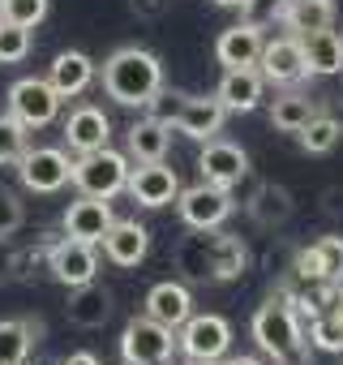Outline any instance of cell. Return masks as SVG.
<instances>
[{"instance_id": "obj_1", "label": "cell", "mask_w": 343, "mask_h": 365, "mask_svg": "<svg viewBox=\"0 0 343 365\" xmlns=\"http://www.w3.org/2000/svg\"><path fill=\"white\" fill-rule=\"evenodd\" d=\"M103 91L120 108H146L163 91V65L146 48H120L103 61Z\"/></svg>"}, {"instance_id": "obj_2", "label": "cell", "mask_w": 343, "mask_h": 365, "mask_svg": "<svg viewBox=\"0 0 343 365\" xmlns=\"http://www.w3.org/2000/svg\"><path fill=\"white\" fill-rule=\"evenodd\" d=\"M129 159L120 155V150H112V146H103V150H90V155H78V163H73V185L82 190V194H90V198H116L125 185H129Z\"/></svg>"}, {"instance_id": "obj_3", "label": "cell", "mask_w": 343, "mask_h": 365, "mask_svg": "<svg viewBox=\"0 0 343 365\" xmlns=\"http://www.w3.org/2000/svg\"><path fill=\"white\" fill-rule=\"evenodd\" d=\"M253 339L262 352H270L275 361H296L300 352V322H296V309L283 305V301H266L258 314H253Z\"/></svg>"}, {"instance_id": "obj_4", "label": "cell", "mask_w": 343, "mask_h": 365, "mask_svg": "<svg viewBox=\"0 0 343 365\" xmlns=\"http://www.w3.org/2000/svg\"><path fill=\"white\" fill-rule=\"evenodd\" d=\"M198 245H202V258L198 254H181L189 275H198V279H236L245 271V245L236 237H223L219 228H206L198 237Z\"/></svg>"}, {"instance_id": "obj_5", "label": "cell", "mask_w": 343, "mask_h": 365, "mask_svg": "<svg viewBox=\"0 0 343 365\" xmlns=\"http://www.w3.org/2000/svg\"><path fill=\"white\" fill-rule=\"evenodd\" d=\"M172 348H176V331L154 322L150 314L146 318H133L120 335V356L129 365H163L172 356Z\"/></svg>"}, {"instance_id": "obj_6", "label": "cell", "mask_w": 343, "mask_h": 365, "mask_svg": "<svg viewBox=\"0 0 343 365\" xmlns=\"http://www.w3.org/2000/svg\"><path fill=\"white\" fill-rule=\"evenodd\" d=\"M18 176H22V185L31 194H56V190L69 185L73 163L56 146H26V155L18 159Z\"/></svg>"}, {"instance_id": "obj_7", "label": "cell", "mask_w": 343, "mask_h": 365, "mask_svg": "<svg viewBox=\"0 0 343 365\" xmlns=\"http://www.w3.org/2000/svg\"><path fill=\"white\" fill-rule=\"evenodd\" d=\"M176 211H181V220H185L194 232H206V228H219V224L232 215V194H228L223 185L198 180V185H189V190L176 194Z\"/></svg>"}, {"instance_id": "obj_8", "label": "cell", "mask_w": 343, "mask_h": 365, "mask_svg": "<svg viewBox=\"0 0 343 365\" xmlns=\"http://www.w3.org/2000/svg\"><path fill=\"white\" fill-rule=\"evenodd\" d=\"M9 112L26 125V129H43L56 120L60 112V95L48 78H22L9 86Z\"/></svg>"}, {"instance_id": "obj_9", "label": "cell", "mask_w": 343, "mask_h": 365, "mask_svg": "<svg viewBox=\"0 0 343 365\" xmlns=\"http://www.w3.org/2000/svg\"><path fill=\"white\" fill-rule=\"evenodd\" d=\"M176 344L185 348V356H202V361H219L232 348V322L223 314H189Z\"/></svg>"}, {"instance_id": "obj_10", "label": "cell", "mask_w": 343, "mask_h": 365, "mask_svg": "<svg viewBox=\"0 0 343 365\" xmlns=\"http://www.w3.org/2000/svg\"><path fill=\"white\" fill-rule=\"evenodd\" d=\"M125 190L133 194L137 207L159 211V207H167V202H176L181 176H176V168H167L163 159H150V163H137V168L129 172V185H125Z\"/></svg>"}, {"instance_id": "obj_11", "label": "cell", "mask_w": 343, "mask_h": 365, "mask_svg": "<svg viewBox=\"0 0 343 365\" xmlns=\"http://www.w3.org/2000/svg\"><path fill=\"white\" fill-rule=\"evenodd\" d=\"M198 172H202V180H211V185L232 190L236 180H245V176H249V155H245L236 142L211 138V142L202 146V155H198Z\"/></svg>"}, {"instance_id": "obj_12", "label": "cell", "mask_w": 343, "mask_h": 365, "mask_svg": "<svg viewBox=\"0 0 343 365\" xmlns=\"http://www.w3.org/2000/svg\"><path fill=\"white\" fill-rule=\"evenodd\" d=\"M258 73L275 86H292L300 82L309 69H305V52H300V39L296 35H279V39H266L262 43V56H258Z\"/></svg>"}, {"instance_id": "obj_13", "label": "cell", "mask_w": 343, "mask_h": 365, "mask_svg": "<svg viewBox=\"0 0 343 365\" xmlns=\"http://www.w3.org/2000/svg\"><path fill=\"white\" fill-rule=\"evenodd\" d=\"M112 220H116V215H112V202H107V198L82 194V198L69 202V211H65V237L86 241V245H99V241L107 237Z\"/></svg>"}, {"instance_id": "obj_14", "label": "cell", "mask_w": 343, "mask_h": 365, "mask_svg": "<svg viewBox=\"0 0 343 365\" xmlns=\"http://www.w3.org/2000/svg\"><path fill=\"white\" fill-rule=\"evenodd\" d=\"M48 262H52V275H56L65 288L90 284V279H95V271H99V254H95V245L73 241V237L56 241V245H52V254H48Z\"/></svg>"}, {"instance_id": "obj_15", "label": "cell", "mask_w": 343, "mask_h": 365, "mask_svg": "<svg viewBox=\"0 0 343 365\" xmlns=\"http://www.w3.org/2000/svg\"><path fill=\"white\" fill-rule=\"evenodd\" d=\"M107 138H112V120L103 116V108L82 103V108L69 112V120H65V142H69V150H78V155L103 150Z\"/></svg>"}, {"instance_id": "obj_16", "label": "cell", "mask_w": 343, "mask_h": 365, "mask_svg": "<svg viewBox=\"0 0 343 365\" xmlns=\"http://www.w3.org/2000/svg\"><path fill=\"white\" fill-rule=\"evenodd\" d=\"M262 86H266V78L258 73V65H245V69H223L215 99L223 103V112H253V108L262 103Z\"/></svg>"}, {"instance_id": "obj_17", "label": "cell", "mask_w": 343, "mask_h": 365, "mask_svg": "<svg viewBox=\"0 0 343 365\" xmlns=\"http://www.w3.org/2000/svg\"><path fill=\"white\" fill-rule=\"evenodd\" d=\"M99 245H103L112 267H137L146 258V250H150V232L137 220H112V228H107V237Z\"/></svg>"}, {"instance_id": "obj_18", "label": "cell", "mask_w": 343, "mask_h": 365, "mask_svg": "<svg viewBox=\"0 0 343 365\" xmlns=\"http://www.w3.org/2000/svg\"><path fill=\"white\" fill-rule=\"evenodd\" d=\"M262 26L253 22H241V26H228L219 39H215V56L223 69H245V65H258L262 56Z\"/></svg>"}, {"instance_id": "obj_19", "label": "cell", "mask_w": 343, "mask_h": 365, "mask_svg": "<svg viewBox=\"0 0 343 365\" xmlns=\"http://www.w3.org/2000/svg\"><path fill=\"white\" fill-rule=\"evenodd\" d=\"M65 318L82 331H99L107 318H112V292L99 288L95 279L90 284H78L69 288V305H65Z\"/></svg>"}, {"instance_id": "obj_20", "label": "cell", "mask_w": 343, "mask_h": 365, "mask_svg": "<svg viewBox=\"0 0 343 365\" xmlns=\"http://www.w3.org/2000/svg\"><path fill=\"white\" fill-rule=\"evenodd\" d=\"M146 314H150L154 322L172 327V331H181V327H185V318L194 314V297H189V288H185V284L163 279V284H154V288L146 292Z\"/></svg>"}, {"instance_id": "obj_21", "label": "cell", "mask_w": 343, "mask_h": 365, "mask_svg": "<svg viewBox=\"0 0 343 365\" xmlns=\"http://www.w3.org/2000/svg\"><path fill=\"white\" fill-rule=\"evenodd\" d=\"M223 103L211 95V99H189L185 95V103H181V112H176V120H172V129H181L185 138H198V142H211L219 129H223Z\"/></svg>"}, {"instance_id": "obj_22", "label": "cell", "mask_w": 343, "mask_h": 365, "mask_svg": "<svg viewBox=\"0 0 343 365\" xmlns=\"http://www.w3.org/2000/svg\"><path fill=\"white\" fill-rule=\"evenodd\" d=\"M296 271L305 279H326V284L343 279V237H317L309 250H300Z\"/></svg>"}, {"instance_id": "obj_23", "label": "cell", "mask_w": 343, "mask_h": 365, "mask_svg": "<svg viewBox=\"0 0 343 365\" xmlns=\"http://www.w3.org/2000/svg\"><path fill=\"white\" fill-rule=\"evenodd\" d=\"M48 82L56 86L60 99H73V95H82L95 82V61L86 52H60L52 61V69H48Z\"/></svg>"}, {"instance_id": "obj_24", "label": "cell", "mask_w": 343, "mask_h": 365, "mask_svg": "<svg viewBox=\"0 0 343 365\" xmlns=\"http://www.w3.org/2000/svg\"><path fill=\"white\" fill-rule=\"evenodd\" d=\"M300 52H305V69L317 78H330L343 69V39L334 31H309L300 35Z\"/></svg>"}, {"instance_id": "obj_25", "label": "cell", "mask_w": 343, "mask_h": 365, "mask_svg": "<svg viewBox=\"0 0 343 365\" xmlns=\"http://www.w3.org/2000/svg\"><path fill=\"white\" fill-rule=\"evenodd\" d=\"M167 142H172V125L159 120V116H146L129 129V155L137 163H150V159H163L167 155Z\"/></svg>"}, {"instance_id": "obj_26", "label": "cell", "mask_w": 343, "mask_h": 365, "mask_svg": "<svg viewBox=\"0 0 343 365\" xmlns=\"http://www.w3.org/2000/svg\"><path fill=\"white\" fill-rule=\"evenodd\" d=\"M283 26L296 39L309 31H330L334 26V0H292L287 14H283Z\"/></svg>"}, {"instance_id": "obj_27", "label": "cell", "mask_w": 343, "mask_h": 365, "mask_svg": "<svg viewBox=\"0 0 343 365\" xmlns=\"http://www.w3.org/2000/svg\"><path fill=\"white\" fill-rule=\"evenodd\" d=\"M313 116H317V108H313V99H309V95H300V91L279 95V99H275V108H270V125H275L279 133H300Z\"/></svg>"}, {"instance_id": "obj_28", "label": "cell", "mask_w": 343, "mask_h": 365, "mask_svg": "<svg viewBox=\"0 0 343 365\" xmlns=\"http://www.w3.org/2000/svg\"><path fill=\"white\" fill-rule=\"evenodd\" d=\"M296 138H300V146H305L309 155H330V150L343 142V125H339L334 116H322V112H317Z\"/></svg>"}, {"instance_id": "obj_29", "label": "cell", "mask_w": 343, "mask_h": 365, "mask_svg": "<svg viewBox=\"0 0 343 365\" xmlns=\"http://www.w3.org/2000/svg\"><path fill=\"white\" fill-rule=\"evenodd\" d=\"M249 211H253V220L262 228H275V224H283L292 215V194L279 190V185H266V190H258V198L249 202Z\"/></svg>"}, {"instance_id": "obj_30", "label": "cell", "mask_w": 343, "mask_h": 365, "mask_svg": "<svg viewBox=\"0 0 343 365\" xmlns=\"http://www.w3.org/2000/svg\"><path fill=\"white\" fill-rule=\"evenodd\" d=\"M26 146H31L26 125H22L14 112H5V116H0V168H5V163H18V159L26 155Z\"/></svg>"}, {"instance_id": "obj_31", "label": "cell", "mask_w": 343, "mask_h": 365, "mask_svg": "<svg viewBox=\"0 0 343 365\" xmlns=\"http://www.w3.org/2000/svg\"><path fill=\"white\" fill-rule=\"evenodd\" d=\"M26 352H31V331H26V322L5 318V322H0V365H22Z\"/></svg>"}, {"instance_id": "obj_32", "label": "cell", "mask_w": 343, "mask_h": 365, "mask_svg": "<svg viewBox=\"0 0 343 365\" xmlns=\"http://www.w3.org/2000/svg\"><path fill=\"white\" fill-rule=\"evenodd\" d=\"M26 56H31V31L0 18V65H18Z\"/></svg>"}, {"instance_id": "obj_33", "label": "cell", "mask_w": 343, "mask_h": 365, "mask_svg": "<svg viewBox=\"0 0 343 365\" xmlns=\"http://www.w3.org/2000/svg\"><path fill=\"white\" fill-rule=\"evenodd\" d=\"M52 9V0H0V18L5 22H18L26 31H35Z\"/></svg>"}, {"instance_id": "obj_34", "label": "cell", "mask_w": 343, "mask_h": 365, "mask_svg": "<svg viewBox=\"0 0 343 365\" xmlns=\"http://www.w3.org/2000/svg\"><path fill=\"white\" fill-rule=\"evenodd\" d=\"M287 5L292 0H245V22H253V26H270V22H283V14H287Z\"/></svg>"}, {"instance_id": "obj_35", "label": "cell", "mask_w": 343, "mask_h": 365, "mask_svg": "<svg viewBox=\"0 0 343 365\" xmlns=\"http://www.w3.org/2000/svg\"><path fill=\"white\" fill-rule=\"evenodd\" d=\"M26 211H22V198L9 190V185H0V237H14L22 228Z\"/></svg>"}, {"instance_id": "obj_36", "label": "cell", "mask_w": 343, "mask_h": 365, "mask_svg": "<svg viewBox=\"0 0 343 365\" xmlns=\"http://www.w3.org/2000/svg\"><path fill=\"white\" fill-rule=\"evenodd\" d=\"M18 275V250L9 237H0V284H9Z\"/></svg>"}, {"instance_id": "obj_37", "label": "cell", "mask_w": 343, "mask_h": 365, "mask_svg": "<svg viewBox=\"0 0 343 365\" xmlns=\"http://www.w3.org/2000/svg\"><path fill=\"white\" fill-rule=\"evenodd\" d=\"M317 339L326 348H343V318L339 322H317Z\"/></svg>"}, {"instance_id": "obj_38", "label": "cell", "mask_w": 343, "mask_h": 365, "mask_svg": "<svg viewBox=\"0 0 343 365\" xmlns=\"http://www.w3.org/2000/svg\"><path fill=\"white\" fill-rule=\"evenodd\" d=\"M129 9H133L137 18H159V14H163V0H129Z\"/></svg>"}, {"instance_id": "obj_39", "label": "cell", "mask_w": 343, "mask_h": 365, "mask_svg": "<svg viewBox=\"0 0 343 365\" xmlns=\"http://www.w3.org/2000/svg\"><path fill=\"white\" fill-rule=\"evenodd\" d=\"M60 365H99V356H95V352H69Z\"/></svg>"}, {"instance_id": "obj_40", "label": "cell", "mask_w": 343, "mask_h": 365, "mask_svg": "<svg viewBox=\"0 0 343 365\" xmlns=\"http://www.w3.org/2000/svg\"><path fill=\"white\" fill-rule=\"evenodd\" d=\"M215 365H262L258 356H219Z\"/></svg>"}, {"instance_id": "obj_41", "label": "cell", "mask_w": 343, "mask_h": 365, "mask_svg": "<svg viewBox=\"0 0 343 365\" xmlns=\"http://www.w3.org/2000/svg\"><path fill=\"white\" fill-rule=\"evenodd\" d=\"M215 5H219V9H241L245 0H215Z\"/></svg>"}, {"instance_id": "obj_42", "label": "cell", "mask_w": 343, "mask_h": 365, "mask_svg": "<svg viewBox=\"0 0 343 365\" xmlns=\"http://www.w3.org/2000/svg\"><path fill=\"white\" fill-rule=\"evenodd\" d=\"M181 365H215V361H202V356H185Z\"/></svg>"}, {"instance_id": "obj_43", "label": "cell", "mask_w": 343, "mask_h": 365, "mask_svg": "<svg viewBox=\"0 0 343 365\" xmlns=\"http://www.w3.org/2000/svg\"><path fill=\"white\" fill-rule=\"evenodd\" d=\"M125 365H129V361H125Z\"/></svg>"}]
</instances>
